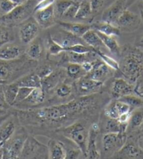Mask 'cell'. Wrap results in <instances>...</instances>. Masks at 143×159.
Segmentation results:
<instances>
[{"label": "cell", "mask_w": 143, "mask_h": 159, "mask_svg": "<svg viewBox=\"0 0 143 159\" xmlns=\"http://www.w3.org/2000/svg\"><path fill=\"white\" fill-rule=\"evenodd\" d=\"M93 99L91 97L74 100L67 104L40 108L34 111L39 120L58 121L67 118L71 113H75L89 108L93 104Z\"/></svg>", "instance_id": "cell-1"}, {"label": "cell", "mask_w": 143, "mask_h": 159, "mask_svg": "<svg viewBox=\"0 0 143 159\" xmlns=\"http://www.w3.org/2000/svg\"><path fill=\"white\" fill-rule=\"evenodd\" d=\"M143 70V55L138 51H131L124 57L121 72L130 83H135Z\"/></svg>", "instance_id": "cell-2"}, {"label": "cell", "mask_w": 143, "mask_h": 159, "mask_svg": "<svg viewBox=\"0 0 143 159\" xmlns=\"http://www.w3.org/2000/svg\"><path fill=\"white\" fill-rule=\"evenodd\" d=\"M61 132L66 138L71 140L77 146L82 155L86 158L89 129L81 123H76L62 129Z\"/></svg>", "instance_id": "cell-3"}, {"label": "cell", "mask_w": 143, "mask_h": 159, "mask_svg": "<svg viewBox=\"0 0 143 159\" xmlns=\"http://www.w3.org/2000/svg\"><path fill=\"white\" fill-rule=\"evenodd\" d=\"M35 5L34 2L28 0L25 3L18 6L9 14L1 17L0 22L7 25H15L22 23L28 19L32 13L34 12Z\"/></svg>", "instance_id": "cell-4"}, {"label": "cell", "mask_w": 143, "mask_h": 159, "mask_svg": "<svg viewBox=\"0 0 143 159\" xmlns=\"http://www.w3.org/2000/svg\"><path fill=\"white\" fill-rule=\"evenodd\" d=\"M20 158H49L48 146L39 142L33 137H28L24 142Z\"/></svg>", "instance_id": "cell-5"}, {"label": "cell", "mask_w": 143, "mask_h": 159, "mask_svg": "<svg viewBox=\"0 0 143 159\" xmlns=\"http://www.w3.org/2000/svg\"><path fill=\"white\" fill-rule=\"evenodd\" d=\"M126 143V135L125 132L117 133H106L102 137V144L104 152H116L120 150Z\"/></svg>", "instance_id": "cell-6"}, {"label": "cell", "mask_w": 143, "mask_h": 159, "mask_svg": "<svg viewBox=\"0 0 143 159\" xmlns=\"http://www.w3.org/2000/svg\"><path fill=\"white\" fill-rule=\"evenodd\" d=\"M26 139V138H25ZM25 139L17 136L8 139L2 146V158L15 159L20 158Z\"/></svg>", "instance_id": "cell-7"}, {"label": "cell", "mask_w": 143, "mask_h": 159, "mask_svg": "<svg viewBox=\"0 0 143 159\" xmlns=\"http://www.w3.org/2000/svg\"><path fill=\"white\" fill-rule=\"evenodd\" d=\"M39 25L34 18H28L21 23L19 29V37L23 44H30L37 37Z\"/></svg>", "instance_id": "cell-8"}, {"label": "cell", "mask_w": 143, "mask_h": 159, "mask_svg": "<svg viewBox=\"0 0 143 159\" xmlns=\"http://www.w3.org/2000/svg\"><path fill=\"white\" fill-rule=\"evenodd\" d=\"M141 20L138 15L125 9L119 16L116 26L126 31H133L139 27Z\"/></svg>", "instance_id": "cell-9"}, {"label": "cell", "mask_w": 143, "mask_h": 159, "mask_svg": "<svg viewBox=\"0 0 143 159\" xmlns=\"http://www.w3.org/2000/svg\"><path fill=\"white\" fill-rule=\"evenodd\" d=\"M123 2V0H117L107 9H105L102 15V21L116 26V23L119 16L125 10Z\"/></svg>", "instance_id": "cell-10"}, {"label": "cell", "mask_w": 143, "mask_h": 159, "mask_svg": "<svg viewBox=\"0 0 143 159\" xmlns=\"http://www.w3.org/2000/svg\"><path fill=\"white\" fill-rule=\"evenodd\" d=\"M54 4L44 9L39 10L34 12V18L40 27L44 28H49L55 21Z\"/></svg>", "instance_id": "cell-11"}, {"label": "cell", "mask_w": 143, "mask_h": 159, "mask_svg": "<svg viewBox=\"0 0 143 159\" xmlns=\"http://www.w3.org/2000/svg\"><path fill=\"white\" fill-rule=\"evenodd\" d=\"M23 52V49L18 44L6 42L0 46V60L10 61L18 59Z\"/></svg>", "instance_id": "cell-12"}, {"label": "cell", "mask_w": 143, "mask_h": 159, "mask_svg": "<svg viewBox=\"0 0 143 159\" xmlns=\"http://www.w3.org/2000/svg\"><path fill=\"white\" fill-rule=\"evenodd\" d=\"M100 131L98 124H93L89 129L88 145H87V156L89 158H99L100 153L97 148V137Z\"/></svg>", "instance_id": "cell-13"}, {"label": "cell", "mask_w": 143, "mask_h": 159, "mask_svg": "<svg viewBox=\"0 0 143 159\" xmlns=\"http://www.w3.org/2000/svg\"><path fill=\"white\" fill-rule=\"evenodd\" d=\"M103 83L95 80L89 76H82L79 78L76 83V87L81 94H86L97 91L101 88Z\"/></svg>", "instance_id": "cell-14"}, {"label": "cell", "mask_w": 143, "mask_h": 159, "mask_svg": "<svg viewBox=\"0 0 143 159\" xmlns=\"http://www.w3.org/2000/svg\"><path fill=\"white\" fill-rule=\"evenodd\" d=\"M131 108L126 103L121 102L120 100H116L115 102L110 103L106 107L105 113L109 118L117 119L121 114L127 112H131Z\"/></svg>", "instance_id": "cell-15"}, {"label": "cell", "mask_w": 143, "mask_h": 159, "mask_svg": "<svg viewBox=\"0 0 143 159\" xmlns=\"http://www.w3.org/2000/svg\"><path fill=\"white\" fill-rule=\"evenodd\" d=\"M134 91V87L130 82L123 78H119L114 81L112 92L114 97L120 98L126 95L131 94Z\"/></svg>", "instance_id": "cell-16"}, {"label": "cell", "mask_w": 143, "mask_h": 159, "mask_svg": "<svg viewBox=\"0 0 143 159\" xmlns=\"http://www.w3.org/2000/svg\"><path fill=\"white\" fill-rule=\"evenodd\" d=\"M51 37L55 42L61 45L64 49L76 44L82 43L79 37L73 35L65 30L63 32H58L54 37L52 35Z\"/></svg>", "instance_id": "cell-17"}, {"label": "cell", "mask_w": 143, "mask_h": 159, "mask_svg": "<svg viewBox=\"0 0 143 159\" xmlns=\"http://www.w3.org/2000/svg\"><path fill=\"white\" fill-rule=\"evenodd\" d=\"M60 25L61 26L63 30L79 37V38H81L87 31L92 28L91 25L77 23L61 22L60 23Z\"/></svg>", "instance_id": "cell-18"}, {"label": "cell", "mask_w": 143, "mask_h": 159, "mask_svg": "<svg viewBox=\"0 0 143 159\" xmlns=\"http://www.w3.org/2000/svg\"><path fill=\"white\" fill-rule=\"evenodd\" d=\"M109 75V67L102 61L94 63L93 69L87 75L95 80L103 83L108 78Z\"/></svg>", "instance_id": "cell-19"}, {"label": "cell", "mask_w": 143, "mask_h": 159, "mask_svg": "<svg viewBox=\"0 0 143 159\" xmlns=\"http://www.w3.org/2000/svg\"><path fill=\"white\" fill-rule=\"evenodd\" d=\"M49 158L53 159L66 158V149L61 142L51 139L48 144Z\"/></svg>", "instance_id": "cell-20"}, {"label": "cell", "mask_w": 143, "mask_h": 159, "mask_svg": "<svg viewBox=\"0 0 143 159\" xmlns=\"http://www.w3.org/2000/svg\"><path fill=\"white\" fill-rule=\"evenodd\" d=\"M119 152V158H143V152L134 144L129 143L124 144Z\"/></svg>", "instance_id": "cell-21"}, {"label": "cell", "mask_w": 143, "mask_h": 159, "mask_svg": "<svg viewBox=\"0 0 143 159\" xmlns=\"http://www.w3.org/2000/svg\"><path fill=\"white\" fill-rule=\"evenodd\" d=\"M94 28L95 30L100 32L102 34L109 36H119L120 35V29L117 26L111 24V23L104 22H97L95 23L91 26V28Z\"/></svg>", "instance_id": "cell-22"}, {"label": "cell", "mask_w": 143, "mask_h": 159, "mask_svg": "<svg viewBox=\"0 0 143 159\" xmlns=\"http://www.w3.org/2000/svg\"><path fill=\"white\" fill-rule=\"evenodd\" d=\"M81 39L83 41L88 44V46L92 47L95 50H99L100 48L105 47L104 44L102 43L101 39L97 33V32L95 30H93L91 28L84 34L81 37Z\"/></svg>", "instance_id": "cell-23"}, {"label": "cell", "mask_w": 143, "mask_h": 159, "mask_svg": "<svg viewBox=\"0 0 143 159\" xmlns=\"http://www.w3.org/2000/svg\"><path fill=\"white\" fill-rule=\"evenodd\" d=\"M15 130L14 121L6 118L0 124V142H6L13 136Z\"/></svg>", "instance_id": "cell-24"}, {"label": "cell", "mask_w": 143, "mask_h": 159, "mask_svg": "<svg viewBox=\"0 0 143 159\" xmlns=\"http://www.w3.org/2000/svg\"><path fill=\"white\" fill-rule=\"evenodd\" d=\"M15 83L19 87H27L31 88L41 87V78L38 74H30L20 78Z\"/></svg>", "instance_id": "cell-25"}, {"label": "cell", "mask_w": 143, "mask_h": 159, "mask_svg": "<svg viewBox=\"0 0 143 159\" xmlns=\"http://www.w3.org/2000/svg\"><path fill=\"white\" fill-rule=\"evenodd\" d=\"M96 32L98 34L99 37L102 42V43L105 45V47H107V48L110 50V52H112V54H116L117 56L120 55L121 54L120 47H119L118 42H116V40L115 38H114V36L106 35L105 34L100 33V32H98V31Z\"/></svg>", "instance_id": "cell-26"}, {"label": "cell", "mask_w": 143, "mask_h": 159, "mask_svg": "<svg viewBox=\"0 0 143 159\" xmlns=\"http://www.w3.org/2000/svg\"><path fill=\"white\" fill-rule=\"evenodd\" d=\"M3 88L5 99H6L7 104L10 107L14 106L15 99H16L19 86L15 82V83L11 84H3Z\"/></svg>", "instance_id": "cell-27"}, {"label": "cell", "mask_w": 143, "mask_h": 159, "mask_svg": "<svg viewBox=\"0 0 143 159\" xmlns=\"http://www.w3.org/2000/svg\"><path fill=\"white\" fill-rule=\"evenodd\" d=\"M26 54L29 58L33 60H38L41 58L42 54V45L39 39H34L29 45Z\"/></svg>", "instance_id": "cell-28"}, {"label": "cell", "mask_w": 143, "mask_h": 159, "mask_svg": "<svg viewBox=\"0 0 143 159\" xmlns=\"http://www.w3.org/2000/svg\"><path fill=\"white\" fill-rule=\"evenodd\" d=\"M128 124H122L117 119L110 118L106 123L105 130L106 133H117V132H126Z\"/></svg>", "instance_id": "cell-29"}, {"label": "cell", "mask_w": 143, "mask_h": 159, "mask_svg": "<svg viewBox=\"0 0 143 159\" xmlns=\"http://www.w3.org/2000/svg\"><path fill=\"white\" fill-rule=\"evenodd\" d=\"M67 52L69 62L78 63L81 65L86 61H91V57L97 54L95 52L87 53V54H78V53L72 52Z\"/></svg>", "instance_id": "cell-30"}, {"label": "cell", "mask_w": 143, "mask_h": 159, "mask_svg": "<svg viewBox=\"0 0 143 159\" xmlns=\"http://www.w3.org/2000/svg\"><path fill=\"white\" fill-rule=\"evenodd\" d=\"M45 99L44 90L42 87H35L29 94L25 102L32 105H37L44 102Z\"/></svg>", "instance_id": "cell-31"}, {"label": "cell", "mask_w": 143, "mask_h": 159, "mask_svg": "<svg viewBox=\"0 0 143 159\" xmlns=\"http://www.w3.org/2000/svg\"><path fill=\"white\" fill-rule=\"evenodd\" d=\"M60 75L58 72H52L45 78L41 79V87L44 90L54 89L59 83Z\"/></svg>", "instance_id": "cell-32"}, {"label": "cell", "mask_w": 143, "mask_h": 159, "mask_svg": "<svg viewBox=\"0 0 143 159\" xmlns=\"http://www.w3.org/2000/svg\"><path fill=\"white\" fill-rule=\"evenodd\" d=\"M92 13V10L89 2L84 1L79 3L75 18L77 19H86Z\"/></svg>", "instance_id": "cell-33"}, {"label": "cell", "mask_w": 143, "mask_h": 159, "mask_svg": "<svg viewBox=\"0 0 143 159\" xmlns=\"http://www.w3.org/2000/svg\"><path fill=\"white\" fill-rule=\"evenodd\" d=\"M47 50L50 55H58L63 52H65V49L61 45L55 42L51 35H49L47 38Z\"/></svg>", "instance_id": "cell-34"}, {"label": "cell", "mask_w": 143, "mask_h": 159, "mask_svg": "<svg viewBox=\"0 0 143 159\" xmlns=\"http://www.w3.org/2000/svg\"><path fill=\"white\" fill-rule=\"evenodd\" d=\"M75 1L73 0H57L55 2V14L58 16H63L66 11L72 4Z\"/></svg>", "instance_id": "cell-35"}, {"label": "cell", "mask_w": 143, "mask_h": 159, "mask_svg": "<svg viewBox=\"0 0 143 159\" xmlns=\"http://www.w3.org/2000/svg\"><path fill=\"white\" fill-rule=\"evenodd\" d=\"M67 73L69 76L73 78H79L84 76V70L82 69L81 64L75 63H70L67 66Z\"/></svg>", "instance_id": "cell-36"}, {"label": "cell", "mask_w": 143, "mask_h": 159, "mask_svg": "<svg viewBox=\"0 0 143 159\" xmlns=\"http://www.w3.org/2000/svg\"><path fill=\"white\" fill-rule=\"evenodd\" d=\"M95 52H96L97 55L100 58V59H101L109 68L116 70H117L120 68V66H119V63L116 61V60L114 59L113 58L103 54V53L99 51V50H95Z\"/></svg>", "instance_id": "cell-37"}, {"label": "cell", "mask_w": 143, "mask_h": 159, "mask_svg": "<svg viewBox=\"0 0 143 159\" xmlns=\"http://www.w3.org/2000/svg\"><path fill=\"white\" fill-rule=\"evenodd\" d=\"M119 100L126 103L131 108H140L143 105V101L138 97L133 96L131 94L126 95V96L119 98Z\"/></svg>", "instance_id": "cell-38"}, {"label": "cell", "mask_w": 143, "mask_h": 159, "mask_svg": "<svg viewBox=\"0 0 143 159\" xmlns=\"http://www.w3.org/2000/svg\"><path fill=\"white\" fill-rule=\"evenodd\" d=\"M65 52H72L78 53V54H87V53L95 52V49L89 46H86L82 43H79L65 49Z\"/></svg>", "instance_id": "cell-39"}, {"label": "cell", "mask_w": 143, "mask_h": 159, "mask_svg": "<svg viewBox=\"0 0 143 159\" xmlns=\"http://www.w3.org/2000/svg\"><path fill=\"white\" fill-rule=\"evenodd\" d=\"M17 6L11 0H0V16H3L8 14Z\"/></svg>", "instance_id": "cell-40"}, {"label": "cell", "mask_w": 143, "mask_h": 159, "mask_svg": "<svg viewBox=\"0 0 143 159\" xmlns=\"http://www.w3.org/2000/svg\"><path fill=\"white\" fill-rule=\"evenodd\" d=\"M34 88H31V87H19V89H18V94L16 96V99H15L14 105L19 104L20 103L25 102V100L27 99L29 94H30V92Z\"/></svg>", "instance_id": "cell-41"}, {"label": "cell", "mask_w": 143, "mask_h": 159, "mask_svg": "<svg viewBox=\"0 0 143 159\" xmlns=\"http://www.w3.org/2000/svg\"><path fill=\"white\" fill-rule=\"evenodd\" d=\"M129 123L133 128H137L143 123V111L137 110L131 113Z\"/></svg>", "instance_id": "cell-42"}, {"label": "cell", "mask_w": 143, "mask_h": 159, "mask_svg": "<svg viewBox=\"0 0 143 159\" xmlns=\"http://www.w3.org/2000/svg\"><path fill=\"white\" fill-rule=\"evenodd\" d=\"M72 93V87L68 84H62L56 89V94L60 98H65Z\"/></svg>", "instance_id": "cell-43"}, {"label": "cell", "mask_w": 143, "mask_h": 159, "mask_svg": "<svg viewBox=\"0 0 143 159\" xmlns=\"http://www.w3.org/2000/svg\"><path fill=\"white\" fill-rule=\"evenodd\" d=\"M79 6V2H75L70 7L68 8L67 10L66 11L64 15H63V16L65 18H75L76 13H77Z\"/></svg>", "instance_id": "cell-44"}, {"label": "cell", "mask_w": 143, "mask_h": 159, "mask_svg": "<svg viewBox=\"0 0 143 159\" xmlns=\"http://www.w3.org/2000/svg\"><path fill=\"white\" fill-rule=\"evenodd\" d=\"M55 0H40L37 4H35L34 9V12L37 11L44 9L46 8H48L51 5L54 4Z\"/></svg>", "instance_id": "cell-45"}, {"label": "cell", "mask_w": 143, "mask_h": 159, "mask_svg": "<svg viewBox=\"0 0 143 159\" xmlns=\"http://www.w3.org/2000/svg\"><path fill=\"white\" fill-rule=\"evenodd\" d=\"M10 34L7 28L4 26L0 25V44H2L5 42H9Z\"/></svg>", "instance_id": "cell-46"}, {"label": "cell", "mask_w": 143, "mask_h": 159, "mask_svg": "<svg viewBox=\"0 0 143 159\" xmlns=\"http://www.w3.org/2000/svg\"><path fill=\"white\" fill-rule=\"evenodd\" d=\"M10 106L7 104L6 99H5L3 84L0 83V109L6 110L9 108Z\"/></svg>", "instance_id": "cell-47"}, {"label": "cell", "mask_w": 143, "mask_h": 159, "mask_svg": "<svg viewBox=\"0 0 143 159\" xmlns=\"http://www.w3.org/2000/svg\"><path fill=\"white\" fill-rule=\"evenodd\" d=\"M105 0H90L89 3L91 5L92 12L98 11L103 6Z\"/></svg>", "instance_id": "cell-48"}, {"label": "cell", "mask_w": 143, "mask_h": 159, "mask_svg": "<svg viewBox=\"0 0 143 159\" xmlns=\"http://www.w3.org/2000/svg\"><path fill=\"white\" fill-rule=\"evenodd\" d=\"M131 112L124 113L119 116L117 120L122 124H128L130 119H131Z\"/></svg>", "instance_id": "cell-49"}, {"label": "cell", "mask_w": 143, "mask_h": 159, "mask_svg": "<svg viewBox=\"0 0 143 159\" xmlns=\"http://www.w3.org/2000/svg\"><path fill=\"white\" fill-rule=\"evenodd\" d=\"M94 61H86L82 63L81 65L82 69L84 70V72L86 73H89L90 72H91L92 70L93 69L94 67Z\"/></svg>", "instance_id": "cell-50"}, {"label": "cell", "mask_w": 143, "mask_h": 159, "mask_svg": "<svg viewBox=\"0 0 143 159\" xmlns=\"http://www.w3.org/2000/svg\"><path fill=\"white\" fill-rule=\"evenodd\" d=\"M80 153H81V151L78 152L77 150H66V158H76Z\"/></svg>", "instance_id": "cell-51"}, {"label": "cell", "mask_w": 143, "mask_h": 159, "mask_svg": "<svg viewBox=\"0 0 143 159\" xmlns=\"http://www.w3.org/2000/svg\"><path fill=\"white\" fill-rule=\"evenodd\" d=\"M137 146L143 152V134H141L137 139Z\"/></svg>", "instance_id": "cell-52"}, {"label": "cell", "mask_w": 143, "mask_h": 159, "mask_svg": "<svg viewBox=\"0 0 143 159\" xmlns=\"http://www.w3.org/2000/svg\"><path fill=\"white\" fill-rule=\"evenodd\" d=\"M11 1H12L16 5H20L25 3V2H27L28 0H11Z\"/></svg>", "instance_id": "cell-53"}, {"label": "cell", "mask_w": 143, "mask_h": 159, "mask_svg": "<svg viewBox=\"0 0 143 159\" xmlns=\"http://www.w3.org/2000/svg\"><path fill=\"white\" fill-rule=\"evenodd\" d=\"M7 118V116H0V124H1L2 122L4 121Z\"/></svg>", "instance_id": "cell-54"}, {"label": "cell", "mask_w": 143, "mask_h": 159, "mask_svg": "<svg viewBox=\"0 0 143 159\" xmlns=\"http://www.w3.org/2000/svg\"><path fill=\"white\" fill-rule=\"evenodd\" d=\"M140 2H141V3L140 4V10L143 11V2L142 1H140Z\"/></svg>", "instance_id": "cell-55"}, {"label": "cell", "mask_w": 143, "mask_h": 159, "mask_svg": "<svg viewBox=\"0 0 143 159\" xmlns=\"http://www.w3.org/2000/svg\"><path fill=\"white\" fill-rule=\"evenodd\" d=\"M140 18H141V20L143 21V11H141V13H140Z\"/></svg>", "instance_id": "cell-56"}, {"label": "cell", "mask_w": 143, "mask_h": 159, "mask_svg": "<svg viewBox=\"0 0 143 159\" xmlns=\"http://www.w3.org/2000/svg\"><path fill=\"white\" fill-rule=\"evenodd\" d=\"M4 142H0V149L2 147V146L4 145Z\"/></svg>", "instance_id": "cell-57"}, {"label": "cell", "mask_w": 143, "mask_h": 159, "mask_svg": "<svg viewBox=\"0 0 143 159\" xmlns=\"http://www.w3.org/2000/svg\"><path fill=\"white\" fill-rule=\"evenodd\" d=\"M4 110H2V109H0V114H1V112H2V111H3Z\"/></svg>", "instance_id": "cell-58"}, {"label": "cell", "mask_w": 143, "mask_h": 159, "mask_svg": "<svg viewBox=\"0 0 143 159\" xmlns=\"http://www.w3.org/2000/svg\"><path fill=\"white\" fill-rule=\"evenodd\" d=\"M141 42H142V43H143V38H142V39H141Z\"/></svg>", "instance_id": "cell-59"}, {"label": "cell", "mask_w": 143, "mask_h": 159, "mask_svg": "<svg viewBox=\"0 0 143 159\" xmlns=\"http://www.w3.org/2000/svg\"><path fill=\"white\" fill-rule=\"evenodd\" d=\"M1 17H2V16H0V20H1Z\"/></svg>", "instance_id": "cell-60"}, {"label": "cell", "mask_w": 143, "mask_h": 159, "mask_svg": "<svg viewBox=\"0 0 143 159\" xmlns=\"http://www.w3.org/2000/svg\"><path fill=\"white\" fill-rule=\"evenodd\" d=\"M140 1H142L143 2V0H140Z\"/></svg>", "instance_id": "cell-61"}, {"label": "cell", "mask_w": 143, "mask_h": 159, "mask_svg": "<svg viewBox=\"0 0 143 159\" xmlns=\"http://www.w3.org/2000/svg\"><path fill=\"white\" fill-rule=\"evenodd\" d=\"M123 1H124V0H123Z\"/></svg>", "instance_id": "cell-62"}]
</instances>
